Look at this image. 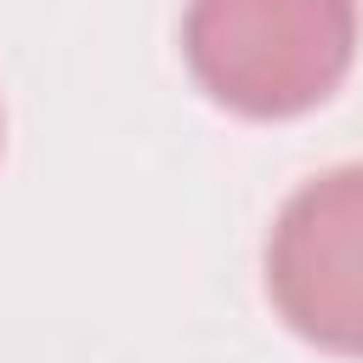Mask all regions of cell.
<instances>
[{"instance_id": "1", "label": "cell", "mask_w": 363, "mask_h": 363, "mask_svg": "<svg viewBox=\"0 0 363 363\" xmlns=\"http://www.w3.org/2000/svg\"><path fill=\"white\" fill-rule=\"evenodd\" d=\"M193 79L233 113L289 119L318 108L352 68V0H193L182 23Z\"/></svg>"}, {"instance_id": "2", "label": "cell", "mask_w": 363, "mask_h": 363, "mask_svg": "<svg viewBox=\"0 0 363 363\" xmlns=\"http://www.w3.org/2000/svg\"><path fill=\"white\" fill-rule=\"evenodd\" d=\"M267 289L301 340L363 357V164L306 182L278 210Z\"/></svg>"}]
</instances>
